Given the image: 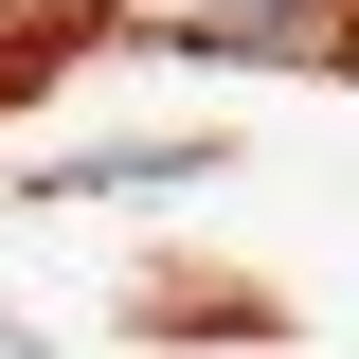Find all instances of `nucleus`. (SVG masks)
<instances>
[{"label": "nucleus", "mask_w": 359, "mask_h": 359, "mask_svg": "<svg viewBox=\"0 0 359 359\" xmlns=\"http://www.w3.org/2000/svg\"><path fill=\"white\" fill-rule=\"evenodd\" d=\"M180 54H359V0H108Z\"/></svg>", "instance_id": "f257e3e1"}, {"label": "nucleus", "mask_w": 359, "mask_h": 359, "mask_svg": "<svg viewBox=\"0 0 359 359\" xmlns=\"http://www.w3.org/2000/svg\"><path fill=\"white\" fill-rule=\"evenodd\" d=\"M54 18H72V0H0V72H18V54H36Z\"/></svg>", "instance_id": "f03ea898"}]
</instances>
